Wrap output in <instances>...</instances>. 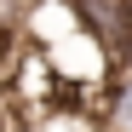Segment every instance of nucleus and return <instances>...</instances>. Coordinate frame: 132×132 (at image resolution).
I'll list each match as a JSON object with an SVG mask.
<instances>
[{
	"label": "nucleus",
	"instance_id": "f03ea898",
	"mask_svg": "<svg viewBox=\"0 0 132 132\" xmlns=\"http://www.w3.org/2000/svg\"><path fill=\"white\" fill-rule=\"evenodd\" d=\"M115 75H126V80H132V57H126V63H121V69H115Z\"/></svg>",
	"mask_w": 132,
	"mask_h": 132
},
{
	"label": "nucleus",
	"instance_id": "f257e3e1",
	"mask_svg": "<svg viewBox=\"0 0 132 132\" xmlns=\"http://www.w3.org/2000/svg\"><path fill=\"white\" fill-rule=\"evenodd\" d=\"M69 6L80 17V29L103 46V57L121 69L132 57V0H69Z\"/></svg>",
	"mask_w": 132,
	"mask_h": 132
}]
</instances>
